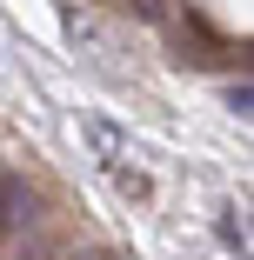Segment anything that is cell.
I'll return each instance as SVG.
<instances>
[{
	"label": "cell",
	"instance_id": "1",
	"mask_svg": "<svg viewBox=\"0 0 254 260\" xmlns=\"http://www.w3.org/2000/svg\"><path fill=\"white\" fill-rule=\"evenodd\" d=\"M0 227H7V234L40 227V200H34V187L14 180V174H0Z\"/></svg>",
	"mask_w": 254,
	"mask_h": 260
},
{
	"label": "cell",
	"instance_id": "2",
	"mask_svg": "<svg viewBox=\"0 0 254 260\" xmlns=\"http://www.w3.org/2000/svg\"><path fill=\"white\" fill-rule=\"evenodd\" d=\"M214 240L234 260H247V220H241V207H221V214H214Z\"/></svg>",
	"mask_w": 254,
	"mask_h": 260
},
{
	"label": "cell",
	"instance_id": "3",
	"mask_svg": "<svg viewBox=\"0 0 254 260\" xmlns=\"http://www.w3.org/2000/svg\"><path fill=\"white\" fill-rule=\"evenodd\" d=\"M100 167H107V174H114V187H121L127 200H147V193H154V180H147L140 167H121V160H100Z\"/></svg>",
	"mask_w": 254,
	"mask_h": 260
},
{
	"label": "cell",
	"instance_id": "4",
	"mask_svg": "<svg viewBox=\"0 0 254 260\" xmlns=\"http://www.w3.org/2000/svg\"><path fill=\"white\" fill-rule=\"evenodd\" d=\"M80 134H87V140L100 147V160H121V134H114L107 120H80Z\"/></svg>",
	"mask_w": 254,
	"mask_h": 260
},
{
	"label": "cell",
	"instance_id": "5",
	"mask_svg": "<svg viewBox=\"0 0 254 260\" xmlns=\"http://www.w3.org/2000/svg\"><path fill=\"white\" fill-rule=\"evenodd\" d=\"M221 100H228V114H234V120H247V114H254V87H247V74H241V80H228V87H221Z\"/></svg>",
	"mask_w": 254,
	"mask_h": 260
},
{
	"label": "cell",
	"instance_id": "6",
	"mask_svg": "<svg viewBox=\"0 0 254 260\" xmlns=\"http://www.w3.org/2000/svg\"><path fill=\"white\" fill-rule=\"evenodd\" d=\"M127 14H134V20H167L174 7H167V0H127Z\"/></svg>",
	"mask_w": 254,
	"mask_h": 260
}]
</instances>
